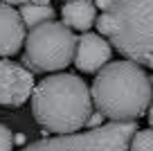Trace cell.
<instances>
[{"mask_svg": "<svg viewBox=\"0 0 153 151\" xmlns=\"http://www.w3.org/2000/svg\"><path fill=\"white\" fill-rule=\"evenodd\" d=\"M113 47L108 41L99 34L83 32V36H76V50H74V66L79 72H99L104 66H108Z\"/></svg>", "mask_w": 153, "mask_h": 151, "instance_id": "7", "label": "cell"}, {"mask_svg": "<svg viewBox=\"0 0 153 151\" xmlns=\"http://www.w3.org/2000/svg\"><path fill=\"white\" fill-rule=\"evenodd\" d=\"M149 124L153 129V99H151V104H149Z\"/></svg>", "mask_w": 153, "mask_h": 151, "instance_id": "15", "label": "cell"}, {"mask_svg": "<svg viewBox=\"0 0 153 151\" xmlns=\"http://www.w3.org/2000/svg\"><path fill=\"white\" fill-rule=\"evenodd\" d=\"M20 18H23L25 27L34 29L38 27V25H43V23H50V20H54V16H56V11L52 9V7H38V5H23L20 7Z\"/></svg>", "mask_w": 153, "mask_h": 151, "instance_id": "10", "label": "cell"}, {"mask_svg": "<svg viewBox=\"0 0 153 151\" xmlns=\"http://www.w3.org/2000/svg\"><path fill=\"white\" fill-rule=\"evenodd\" d=\"M90 97L101 117L113 122H135L149 111L153 81L137 63L113 61L97 72Z\"/></svg>", "mask_w": 153, "mask_h": 151, "instance_id": "1", "label": "cell"}, {"mask_svg": "<svg viewBox=\"0 0 153 151\" xmlns=\"http://www.w3.org/2000/svg\"><path fill=\"white\" fill-rule=\"evenodd\" d=\"M76 50V36L63 23L50 20L29 29L25 36L23 63L32 72H56L72 63Z\"/></svg>", "mask_w": 153, "mask_h": 151, "instance_id": "4", "label": "cell"}, {"mask_svg": "<svg viewBox=\"0 0 153 151\" xmlns=\"http://www.w3.org/2000/svg\"><path fill=\"white\" fill-rule=\"evenodd\" d=\"M104 14L110 45L126 61L153 68V0H110Z\"/></svg>", "mask_w": 153, "mask_h": 151, "instance_id": "3", "label": "cell"}, {"mask_svg": "<svg viewBox=\"0 0 153 151\" xmlns=\"http://www.w3.org/2000/svg\"><path fill=\"white\" fill-rule=\"evenodd\" d=\"M11 147H14V135L5 124H0V151H11Z\"/></svg>", "mask_w": 153, "mask_h": 151, "instance_id": "12", "label": "cell"}, {"mask_svg": "<svg viewBox=\"0 0 153 151\" xmlns=\"http://www.w3.org/2000/svg\"><path fill=\"white\" fill-rule=\"evenodd\" d=\"M135 131V122H110L86 133L38 140L23 151H128V142Z\"/></svg>", "mask_w": 153, "mask_h": 151, "instance_id": "5", "label": "cell"}, {"mask_svg": "<svg viewBox=\"0 0 153 151\" xmlns=\"http://www.w3.org/2000/svg\"><path fill=\"white\" fill-rule=\"evenodd\" d=\"M32 113L56 135H72L92 115L90 88L76 75H50L32 90Z\"/></svg>", "mask_w": 153, "mask_h": 151, "instance_id": "2", "label": "cell"}, {"mask_svg": "<svg viewBox=\"0 0 153 151\" xmlns=\"http://www.w3.org/2000/svg\"><path fill=\"white\" fill-rule=\"evenodd\" d=\"M92 5H95V9H101V11H106V9H108V5H110V0H95Z\"/></svg>", "mask_w": 153, "mask_h": 151, "instance_id": "14", "label": "cell"}, {"mask_svg": "<svg viewBox=\"0 0 153 151\" xmlns=\"http://www.w3.org/2000/svg\"><path fill=\"white\" fill-rule=\"evenodd\" d=\"M128 151H153V129L135 131L128 142Z\"/></svg>", "mask_w": 153, "mask_h": 151, "instance_id": "11", "label": "cell"}, {"mask_svg": "<svg viewBox=\"0 0 153 151\" xmlns=\"http://www.w3.org/2000/svg\"><path fill=\"white\" fill-rule=\"evenodd\" d=\"M2 5H9V7H14V5H38V7H48L50 5V0H2Z\"/></svg>", "mask_w": 153, "mask_h": 151, "instance_id": "13", "label": "cell"}, {"mask_svg": "<svg viewBox=\"0 0 153 151\" xmlns=\"http://www.w3.org/2000/svg\"><path fill=\"white\" fill-rule=\"evenodd\" d=\"M34 90V75L27 68L0 59V104L2 106H23Z\"/></svg>", "mask_w": 153, "mask_h": 151, "instance_id": "6", "label": "cell"}, {"mask_svg": "<svg viewBox=\"0 0 153 151\" xmlns=\"http://www.w3.org/2000/svg\"><path fill=\"white\" fill-rule=\"evenodd\" d=\"M63 25L68 29H79V32H88L95 25L97 9L92 5V0H70L61 9Z\"/></svg>", "mask_w": 153, "mask_h": 151, "instance_id": "9", "label": "cell"}, {"mask_svg": "<svg viewBox=\"0 0 153 151\" xmlns=\"http://www.w3.org/2000/svg\"><path fill=\"white\" fill-rule=\"evenodd\" d=\"M25 36H27V27H25L20 14L9 5L0 2V57H11L18 54L23 47Z\"/></svg>", "mask_w": 153, "mask_h": 151, "instance_id": "8", "label": "cell"}, {"mask_svg": "<svg viewBox=\"0 0 153 151\" xmlns=\"http://www.w3.org/2000/svg\"><path fill=\"white\" fill-rule=\"evenodd\" d=\"M68 2H70V0H68Z\"/></svg>", "mask_w": 153, "mask_h": 151, "instance_id": "16", "label": "cell"}]
</instances>
